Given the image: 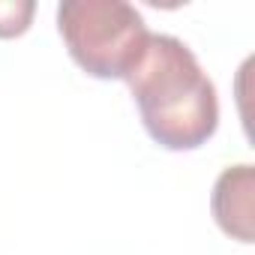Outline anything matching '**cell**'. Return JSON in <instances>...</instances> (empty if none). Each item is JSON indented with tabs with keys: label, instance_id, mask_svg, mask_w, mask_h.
<instances>
[{
	"label": "cell",
	"instance_id": "cell-3",
	"mask_svg": "<svg viewBox=\"0 0 255 255\" xmlns=\"http://www.w3.org/2000/svg\"><path fill=\"white\" fill-rule=\"evenodd\" d=\"M210 207L216 225L228 237L240 243H252L255 240V168L246 162L225 168L213 183Z\"/></svg>",
	"mask_w": 255,
	"mask_h": 255
},
{
	"label": "cell",
	"instance_id": "cell-1",
	"mask_svg": "<svg viewBox=\"0 0 255 255\" xmlns=\"http://www.w3.org/2000/svg\"><path fill=\"white\" fill-rule=\"evenodd\" d=\"M123 81L129 84L147 135L159 147L195 150L216 132V87L183 39L150 33Z\"/></svg>",
	"mask_w": 255,
	"mask_h": 255
},
{
	"label": "cell",
	"instance_id": "cell-2",
	"mask_svg": "<svg viewBox=\"0 0 255 255\" xmlns=\"http://www.w3.org/2000/svg\"><path fill=\"white\" fill-rule=\"evenodd\" d=\"M57 30L72 60L93 78H126L150 36L141 12L126 0H63Z\"/></svg>",
	"mask_w": 255,
	"mask_h": 255
},
{
	"label": "cell",
	"instance_id": "cell-4",
	"mask_svg": "<svg viewBox=\"0 0 255 255\" xmlns=\"http://www.w3.org/2000/svg\"><path fill=\"white\" fill-rule=\"evenodd\" d=\"M33 0H0V39L21 36L33 21Z\"/></svg>",
	"mask_w": 255,
	"mask_h": 255
}]
</instances>
